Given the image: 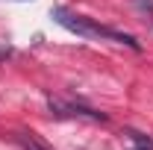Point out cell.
Masks as SVG:
<instances>
[{"label": "cell", "instance_id": "cell-1", "mask_svg": "<svg viewBox=\"0 0 153 150\" xmlns=\"http://www.w3.org/2000/svg\"><path fill=\"white\" fill-rule=\"evenodd\" d=\"M50 15H53V21H56L59 27H65V30H71V33H76V36H82V38H109V41L127 44V47H133V50H141V44H138L133 36L118 33V30H109V27H103V24H97V21L85 18V15H76V12L65 9V6H56Z\"/></svg>", "mask_w": 153, "mask_h": 150}, {"label": "cell", "instance_id": "cell-2", "mask_svg": "<svg viewBox=\"0 0 153 150\" xmlns=\"http://www.w3.org/2000/svg\"><path fill=\"white\" fill-rule=\"evenodd\" d=\"M50 112L56 118H88V121H106L103 112H94V109H85L79 103H62V100H50Z\"/></svg>", "mask_w": 153, "mask_h": 150}, {"label": "cell", "instance_id": "cell-3", "mask_svg": "<svg viewBox=\"0 0 153 150\" xmlns=\"http://www.w3.org/2000/svg\"><path fill=\"white\" fill-rule=\"evenodd\" d=\"M15 141L21 144V150H53L50 144H44L41 135H36V132H18Z\"/></svg>", "mask_w": 153, "mask_h": 150}, {"label": "cell", "instance_id": "cell-4", "mask_svg": "<svg viewBox=\"0 0 153 150\" xmlns=\"http://www.w3.org/2000/svg\"><path fill=\"white\" fill-rule=\"evenodd\" d=\"M130 138L135 141L133 150H153V141L147 138V135H141V132H130Z\"/></svg>", "mask_w": 153, "mask_h": 150}]
</instances>
